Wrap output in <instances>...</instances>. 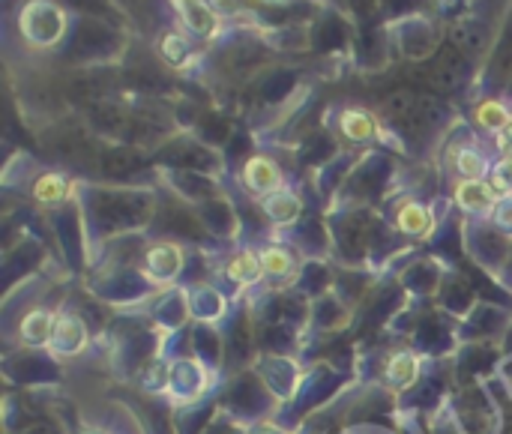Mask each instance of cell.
Returning a JSON list of instances; mask_svg holds the SVG:
<instances>
[{
	"label": "cell",
	"instance_id": "7a4b0ae2",
	"mask_svg": "<svg viewBox=\"0 0 512 434\" xmlns=\"http://www.w3.org/2000/svg\"><path fill=\"white\" fill-rule=\"evenodd\" d=\"M243 180L252 192L258 195H273L282 186V171L276 168L273 159L267 156H252L243 168Z\"/></svg>",
	"mask_w": 512,
	"mask_h": 434
},
{
	"label": "cell",
	"instance_id": "5b68a950",
	"mask_svg": "<svg viewBox=\"0 0 512 434\" xmlns=\"http://www.w3.org/2000/svg\"><path fill=\"white\" fill-rule=\"evenodd\" d=\"M387 381L393 387H408L420 378V357L411 354V351H396L390 360H387Z\"/></svg>",
	"mask_w": 512,
	"mask_h": 434
},
{
	"label": "cell",
	"instance_id": "4fadbf2b",
	"mask_svg": "<svg viewBox=\"0 0 512 434\" xmlns=\"http://www.w3.org/2000/svg\"><path fill=\"white\" fill-rule=\"evenodd\" d=\"M267 213L276 219V222H291L297 213H300V201L288 192H273L267 198Z\"/></svg>",
	"mask_w": 512,
	"mask_h": 434
},
{
	"label": "cell",
	"instance_id": "3957f363",
	"mask_svg": "<svg viewBox=\"0 0 512 434\" xmlns=\"http://www.w3.org/2000/svg\"><path fill=\"white\" fill-rule=\"evenodd\" d=\"M54 330H57V318L45 309H33L30 315H24L21 321V339L33 348H42V345H51L54 339Z\"/></svg>",
	"mask_w": 512,
	"mask_h": 434
},
{
	"label": "cell",
	"instance_id": "9a60e30c",
	"mask_svg": "<svg viewBox=\"0 0 512 434\" xmlns=\"http://www.w3.org/2000/svg\"><path fill=\"white\" fill-rule=\"evenodd\" d=\"M498 144L507 150V147H512V114H510V123L504 126V132H498Z\"/></svg>",
	"mask_w": 512,
	"mask_h": 434
},
{
	"label": "cell",
	"instance_id": "5bb4252c",
	"mask_svg": "<svg viewBox=\"0 0 512 434\" xmlns=\"http://www.w3.org/2000/svg\"><path fill=\"white\" fill-rule=\"evenodd\" d=\"M459 174L465 180H483V159H480V153L462 150L459 153Z\"/></svg>",
	"mask_w": 512,
	"mask_h": 434
},
{
	"label": "cell",
	"instance_id": "277c9868",
	"mask_svg": "<svg viewBox=\"0 0 512 434\" xmlns=\"http://www.w3.org/2000/svg\"><path fill=\"white\" fill-rule=\"evenodd\" d=\"M456 201H459L465 210H489V207L498 201V192H495L492 183H486V180H465V183L456 189Z\"/></svg>",
	"mask_w": 512,
	"mask_h": 434
},
{
	"label": "cell",
	"instance_id": "8fae6325",
	"mask_svg": "<svg viewBox=\"0 0 512 434\" xmlns=\"http://www.w3.org/2000/svg\"><path fill=\"white\" fill-rule=\"evenodd\" d=\"M177 3H180V9H183V15H186V21H189L192 30H198V33H213L216 21H213V12H210L204 3H198V0H177Z\"/></svg>",
	"mask_w": 512,
	"mask_h": 434
},
{
	"label": "cell",
	"instance_id": "6da1fadb",
	"mask_svg": "<svg viewBox=\"0 0 512 434\" xmlns=\"http://www.w3.org/2000/svg\"><path fill=\"white\" fill-rule=\"evenodd\" d=\"M180 267H183V252L168 243L153 246L144 258V276L150 282H168L180 273Z\"/></svg>",
	"mask_w": 512,
	"mask_h": 434
},
{
	"label": "cell",
	"instance_id": "52a82bcc",
	"mask_svg": "<svg viewBox=\"0 0 512 434\" xmlns=\"http://www.w3.org/2000/svg\"><path fill=\"white\" fill-rule=\"evenodd\" d=\"M339 126H342V132H345L351 141H369V138L378 132L375 117H372L369 111H360V108H348V111L342 114Z\"/></svg>",
	"mask_w": 512,
	"mask_h": 434
},
{
	"label": "cell",
	"instance_id": "8992f818",
	"mask_svg": "<svg viewBox=\"0 0 512 434\" xmlns=\"http://www.w3.org/2000/svg\"><path fill=\"white\" fill-rule=\"evenodd\" d=\"M228 279L231 282H237V285H255L261 276H264V264H261V255H255V252H240V255H234L231 261H228Z\"/></svg>",
	"mask_w": 512,
	"mask_h": 434
},
{
	"label": "cell",
	"instance_id": "7c38bea8",
	"mask_svg": "<svg viewBox=\"0 0 512 434\" xmlns=\"http://www.w3.org/2000/svg\"><path fill=\"white\" fill-rule=\"evenodd\" d=\"M477 123L489 132H504V126L510 123V111L501 102H483L477 108Z\"/></svg>",
	"mask_w": 512,
	"mask_h": 434
},
{
	"label": "cell",
	"instance_id": "9c48e42d",
	"mask_svg": "<svg viewBox=\"0 0 512 434\" xmlns=\"http://www.w3.org/2000/svg\"><path fill=\"white\" fill-rule=\"evenodd\" d=\"M399 228L405 234H411V237H426L429 228H432V216H429V210L423 204H414L411 201V204H405L399 210Z\"/></svg>",
	"mask_w": 512,
	"mask_h": 434
},
{
	"label": "cell",
	"instance_id": "ba28073f",
	"mask_svg": "<svg viewBox=\"0 0 512 434\" xmlns=\"http://www.w3.org/2000/svg\"><path fill=\"white\" fill-rule=\"evenodd\" d=\"M33 198L39 204H60L69 198V180L63 174H42L33 183Z\"/></svg>",
	"mask_w": 512,
	"mask_h": 434
},
{
	"label": "cell",
	"instance_id": "30bf717a",
	"mask_svg": "<svg viewBox=\"0 0 512 434\" xmlns=\"http://www.w3.org/2000/svg\"><path fill=\"white\" fill-rule=\"evenodd\" d=\"M261 264L267 276H288L294 270V255L282 246H270L261 252Z\"/></svg>",
	"mask_w": 512,
	"mask_h": 434
}]
</instances>
